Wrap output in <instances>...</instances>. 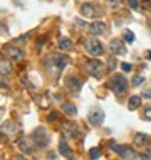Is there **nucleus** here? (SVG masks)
<instances>
[{
    "instance_id": "1",
    "label": "nucleus",
    "mask_w": 151,
    "mask_h": 160,
    "mask_svg": "<svg viewBox=\"0 0 151 160\" xmlns=\"http://www.w3.org/2000/svg\"><path fill=\"white\" fill-rule=\"evenodd\" d=\"M111 149L116 150L117 154L125 160H136V157H138V154H136L132 147H128V145H119L116 142H111Z\"/></svg>"
},
{
    "instance_id": "2",
    "label": "nucleus",
    "mask_w": 151,
    "mask_h": 160,
    "mask_svg": "<svg viewBox=\"0 0 151 160\" xmlns=\"http://www.w3.org/2000/svg\"><path fill=\"white\" fill-rule=\"evenodd\" d=\"M109 87L116 92V94H124L127 91V79L122 75H114L109 79Z\"/></svg>"
},
{
    "instance_id": "3",
    "label": "nucleus",
    "mask_w": 151,
    "mask_h": 160,
    "mask_svg": "<svg viewBox=\"0 0 151 160\" xmlns=\"http://www.w3.org/2000/svg\"><path fill=\"white\" fill-rule=\"evenodd\" d=\"M85 49L88 50V54H91L93 57H99L103 55V45L96 37H89L85 41Z\"/></svg>"
},
{
    "instance_id": "4",
    "label": "nucleus",
    "mask_w": 151,
    "mask_h": 160,
    "mask_svg": "<svg viewBox=\"0 0 151 160\" xmlns=\"http://www.w3.org/2000/svg\"><path fill=\"white\" fill-rule=\"evenodd\" d=\"M86 68H88L89 75L94 76V78H101L103 73H104V65L99 60H89L88 63H86Z\"/></svg>"
},
{
    "instance_id": "5",
    "label": "nucleus",
    "mask_w": 151,
    "mask_h": 160,
    "mask_svg": "<svg viewBox=\"0 0 151 160\" xmlns=\"http://www.w3.org/2000/svg\"><path fill=\"white\" fill-rule=\"evenodd\" d=\"M88 120L93 126H98L101 125V123L104 121V112H103V108H99V107H94V108H91L89 113H88Z\"/></svg>"
},
{
    "instance_id": "6",
    "label": "nucleus",
    "mask_w": 151,
    "mask_h": 160,
    "mask_svg": "<svg viewBox=\"0 0 151 160\" xmlns=\"http://www.w3.org/2000/svg\"><path fill=\"white\" fill-rule=\"evenodd\" d=\"M33 141L36 142V145H39V147H44V145H47L49 136H47V133H46V129H44V128L36 129L34 133H33Z\"/></svg>"
},
{
    "instance_id": "7",
    "label": "nucleus",
    "mask_w": 151,
    "mask_h": 160,
    "mask_svg": "<svg viewBox=\"0 0 151 160\" xmlns=\"http://www.w3.org/2000/svg\"><path fill=\"white\" fill-rule=\"evenodd\" d=\"M3 54L8 55L10 58H13V60H21V57H23V52H21L20 49L13 47V45H7L3 49Z\"/></svg>"
},
{
    "instance_id": "8",
    "label": "nucleus",
    "mask_w": 151,
    "mask_h": 160,
    "mask_svg": "<svg viewBox=\"0 0 151 160\" xmlns=\"http://www.w3.org/2000/svg\"><path fill=\"white\" fill-rule=\"evenodd\" d=\"M89 31L94 36H101V34L106 32V24L103 23V21H94V23L89 24Z\"/></svg>"
},
{
    "instance_id": "9",
    "label": "nucleus",
    "mask_w": 151,
    "mask_h": 160,
    "mask_svg": "<svg viewBox=\"0 0 151 160\" xmlns=\"http://www.w3.org/2000/svg\"><path fill=\"white\" fill-rule=\"evenodd\" d=\"M109 50H111L112 54H125V52H127L125 47H124V44H122L119 39L111 41V44H109Z\"/></svg>"
},
{
    "instance_id": "10",
    "label": "nucleus",
    "mask_w": 151,
    "mask_h": 160,
    "mask_svg": "<svg viewBox=\"0 0 151 160\" xmlns=\"http://www.w3.org/2000/svg\"><path fill=\"white\" fill-rule=\"evenodd\" d=\"M81 15L86 18H94L96 16V8L93 3H83L81 5Z\"/></svg>"
},
{
    "instance_id": "11",
    "label": "nucleus",
    "mask_w": 151,
    "mask_h": 160,
    "mask_svg": "<svg viewBox=\"0 0 151 160\" xmlns=\"http://www.w3.org/2000/svg\"><path fill=\"white\" fill-rule=\"evenodd\" d=\"M52 63H54V67L57 70H63V68H65V65H67V57L57 54V55L52 57Z\"/></svg>"
},
{
    "instance_id": "12",
    "label": "nucleus",
    "mask_w": 151,
    "mask_h": 160,
    "mask_svg": "<svg viewBox=\"0 0 151 160\" xmlns=\"http://www.w3.org/2000/svg\"><path fill=\"white\" fill-rule=\"evenodd\" d=\"M67 86H68L73 92H78V91H80V87H81V81L71 76V78H68V79H67Z\"/></svg>"
},
{
    "instance_id": "13",
    "label": "nucleus",
    "mask_w": 151,
    "mask_h": 160,
    "mask_svg": "<svg viewBox=\"0 0 151 160\" xmlns=\"http://www.w3.org/2000/svg\"><path fill=\"white\" fill-rule=\"evenodd\" d=\"M10 71H11L10 60H0V75H2V76L10 75Z\"/></svg>"
},
{
    "instance_id": "14",
    "label": "nucleus",
    "mask_w": 151,
    "mask_h": 160,
    "mask_svg": "<svg viewBox=\"0 0 151 160\" xmlns=\"http://www.w3.org/2000/svg\"><path fill=\"white\" fill-rule=\"evenodd\" d=\"M59 152L63 157H68L71 154V150H70V147H68V144H67L65 139H60V142H59Z\"/></svg>"
},
{
    "instance_id": "15",
    "label": "nucleus",
    "mask_w": 151,
    "mask_h": 160,
    "mask_svg": "<svg viewBox=\"0 0 151 160\" xmlns=\"http://www.w3.org/2000/svg\"><path fill=\"white\" fill-rule=\"evenodd\" d=\"M18 147L23 150V152H26V154H31V152L34 150V147H31L30 141H26V139H20V141H18Z\"/></svg>"
},
{
    "instance_id": "16",
    "label": "nucleus",
    "mask_w": 151,
    "mask_h": 160,
    "mask_svg": "<svg viewBox=\"0 0 151 160\" xmlns=\"http://www.w3.org/2000/svg\"><path fill=\"white\" fill-rule=\"evenodd\" d=\"M141 105V97H138V96H132L130 97V100H128V108L130 110H136Z\"/></svg>"
},
{
    "instance_id": "17",
    "label": "nucleus",
    "mask_w": 151,
    "mask_h": 160,
    "mask_svg": "<svg viewBox=\"0 0 151 160\" xmlns=\"http://www.w3.org/2000/svg\"><path fill=\"white\" fill-rule=\"evenodd\" d=\"M148 141V136L145 134V133H136L135 136H133V142L136 144V145H143Z\"/></svg>"
},
{
    "instance_id": "18",
    "label": "nucleus",
    "mask_w": 151,
    "mask_h": 160,
    "mask_svg": "<svg viewBox=\"0 0 151 160\" xmlns=\"http://www.w3.org/2000/svg\"><path fill=\"white\" fill-rule=\"evenodd\" d=\"M62 110L65 112L67 115H70V116H75V115H76V112H78V110H76V107H75L73 104H63V105H62Z\"/></svg>"
},
{
    "instance_id": "19",
    "label": "nucleus",
    "mask_w": 151,
    "mask_h": 160,
    "mask_svg": "<svg viewBox=\"0 0 151 160\" xmlns=\"http://www.w3.org/2000/svg\"><path fill=\"white\" fill-rule=\"evenodd\" d=\"M59 49L60 50H70L71 49V41L70 39H60L59 41Z\"/></svg>"
},
{
    "instance_id": "20",
    "label": "nucleus",
    "mask_w": 151,
    "mask_h": 160,
    "mask_svg": "<svg viewBox=\"0 0 151 160\" xmlns=\"http://www.w3.org/2000/svg\"><path fill=\"white\" fill-rule=\"evenodd\" d=\"M124 39H125V42H128V44H133L135 34H133L132 31H125V32H124Z\"/></svg>"
},
{
    "instance_id": "21",
    "label": "nucleus",
    "mask_w": 151,
    "mask_h": 160,
    "mask_svg": "<svg viewBox=\"0 0 151 160\" xmlns=\"http://www.w3.org/2000/svg\"><path fill=\"white\" fill-rule=\"evenodd\" d=\"M89 157H91L93 160L99 158V157H101V149H99V147H93V149L89 150Z\"/></svg>"
},
{
    "instance_id": "22",
    "label": "nucleus",
    "mask_w": 151,
    "mask_h": 160,
    "mask_svg": "<svg viewBox=\"0 0 151 160\" xmlns=\"http://www.w3.org/2000/svg\"><path fill=\"white\" fill-rule=\"evenodd\" d=\"M143 81H145V78H143L141 75H136V76H133V79H132V84H133V86H140Z\"/></svg>"
},
{
    "instance_id": "23",
    "label": "nucleus",
    "mask_w": 151,
    "mask_h": 160,
    "mask_svg": "<svg viewBox=\"0 0 151 160\" xmlns=\"http://www.w3.org/2000/svg\"><path fill=\"white\" fill-rule=\"evenodd\" d=\"M143 116H145V120H149L151 121V105H148L145 108V112H143Z\"/></svg>"
},
{
    "instance_id": "24",
    "label": "nucleus",
    "mask_w": 151,
    "mask_h": 160,
    "mask_svg": "<svg viewBox=\"0 0 151 160\" xmlns=\"http://www.w3.org/2000/svg\"><path fill=\"white\" fill-rule=\"evenodd\" d=\"M120 68L124 70L125 73H128V71L132 70V65H130V63H125V62H124V63H120Z\"/></svg>"
},
{
    "instance_id": "25",
    "label": "nucleus",
    "mask_w": 151,
    "mask_h": 160,
    "mask_svg": "<svg viewBox=\"0 0 151 160\" xmlns=\"http://www.w3.org/2000/svg\"><path fill=\"white\" fill-rule=\"evenodd\" d=\"M128 6L133 8V10H136V8H138V0H128Z\"/></svg>"
},
{
    "instance_id": "26",
    "label": "nucleus",
    "mask_w": 151,
    "mask_h": 160,
    "mask_svg": "<svg viewBox=\"0 0 151 160\" xmlns=\"http://www.w3.org/2000/svg\"><path fill=\"white\" fill-rule=\"evenodd\" d=\"M59 113L57 112H52V113H49V121H55V120H59Z\"/></svg>"
},
{
    "instance_id": "27",
    "label": "nucleus",
    "mask_w": 151,
    "mask_h": 160,
    "mask_svg": "<svg viewBox=\"0 0 151 160\" xmlns=\"http://www.w3.org/2000/svg\"><path fill=\"white\" fill-rule=\"evenodd\" d=\"M141 157H143V158H145V160H149V157H151V154H149V152H143V154H141Z\"/></svg>"
},
{
    "instance_id": "28",
    "label": "nucleus",
    "mask_w": 151,
    "mask_h": 160,
    "mask_svg": "<svg viewBox=\"0 0 151 160\" xmlns=\"http://www.w3.org/2000/svg\"><path fill=\"white\" fill-rule=\"evenodd\" d=\"M143 97H145V99H151V91H145V92H143Z\"/></svg>"
},
{
    "instance_id": "29",
    "label": "nucleus",
    "mask_w": 151,
    "mask_h": 160,
    "mask_svg": "<svg viewBox=\"0 0 151 160\" xmlns=\"http://www.w3.org/2000/svg\"><path fill=\"white\" fill-rule=\"evenodd\" d=\"M75 26H80V28H85L86 24L83 23V21H75Z\"/></svg>"
},
{
    "instance_id": "30",
    "label": "nucleus",
    "mask_w": 151,
    "mask_h": 160,
    "mask_svg": "<svg viewBox=\"0 0 151 160\" xmlns=\"http://www.w3.org/2000/svg\"><path fill=\"white\" fill-rule=\"evenodd\" d=\"M44 41H46V37H41V39H38V47H41L42 44H44Z\"/></svg>"
},
{
    "instance_id": "31",
    "label": "nucleus",
    "mask_w": 151,
    "mask_h": 160,
    "mask_svg": "<svg viewBox=\"0 0 151 160\" xmlns=\"http://www.w3.org/2000/svg\"><path fill=\"white\" fill-rule=\"evenodd\" d=\"M109 67H111L109 70H114V67H116V60H111L109 62Z\"/></svg>"
},
{
    "instance_id": "32",
    "label": "nucleus",
    "mask_w": 151,
    "mask_h": 160,
    "mask_svg": "<svg viewBox=\"0 0 151 160\" xmlns=\"http://www.w3.org/2000/svg\"><path fill=\"white\" fill-rule=\"evenodd\" d=\"M49 160H55V154H49Z\"/></svg>"
},
{
    "instance_id": "33",
    "label": "nucleus",
    "mask_w": 151,
    "mask_h": 160,
    "mask_svg": "<svg viewBox=\"0 0 151 160\" xmlns=\"http://www.w3.org/2000/svg\"><path fill=\"white\" fill-rule=\"evenodd\" d=\"M146 58H148V60H151V50H148V52H146Z\"/></svg>"
},
{
    "instance_id": "34",
    "label": "nucleus",
    "mask_w": 151,
    "mask_h": 160,
    "mask_svg": "<svg viewBox=\"0 0 151 160\" xmlns=\"http://www.w3.org/2000/svg\"><path fill=\"white\" fill-rule=\"evenodd\" d=\"M15 160H26L25 157H21V155H18V157H15Z\"/></svg>"
},
{
    "instance_id": "35",
    "label": "nucleus",
    "mask_w": 151,
    "mask_h": 160,
    "mask_svg": "<svg viewBox=\"0 0 151 160\" xmlns=\"http://www.w3.org/2000/svg\"><path fill=\"white\" fill-rule=\"evenodd\" d=\"M3 112H5V110H3V108H2V110H0V118H2V115H3Z\"/></svg>"
},
{
    "instance_id": "36",
    "label": "nucleus",
    "mask_w": 151,
    "mask_h": 160,
    "mask_svg": "<svg viewBox=\"0 0 151 160\" xmlns=\"http://www.w3.org/2000/svg\"><path fill=\"white\" fill-rule=\"evenodd\" d=\"M109 2H114V0H109Z\"/></svg>"
},
{
    "instance_id": "37",
    "label": "nucleus",
    "mask_w": 151,
    "mask_h": 160,
    "mask_svg": "<svg viewBox=\"0 0 151 160\" xmlns=\"http://www.w3.org/2000/svg\"><path fill=\"white\" fill-rule=\"evenodd\" d=\"M68 160H73V158H68Z\"/></svg>"
}]
</instances>
